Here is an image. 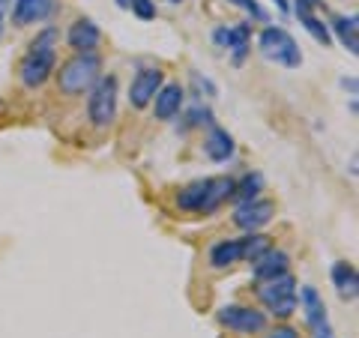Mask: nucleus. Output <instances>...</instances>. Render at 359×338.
<instances>
[{"mask_svg":"<svg viewBox=\"0 0 359 338\" xmlns=\"http://www.w3.org/2000/svg\"><path fill=\"white\" fill-rule=\"evenodd\" d=\"M233 186H237V180H231V177L198 180V183L186 186L177 195V207L186 210V212H212L228 198H233Z\"/></svg>","mask_w":359,"mask_h":338,"instance_id":"1","label":"nucleus"},{"mask_svg":"<svg viewBox=\"0 0 359 338\" xmlns=\"http://www.w3.org/2000/svg\"><path fill=\"white\" fill-rule=\"evenodd\" d=\"M54 45H57V30L54 27H45L39 36L30 42V51L25 54V60H21V84L25 87H39L51 78L54 66H57Z\"/></svg>","mask_w":359,"mask_h":338,"instance_id":"2","label":"nucleus"},{"mask_svg":"<svg viewBox=\"0 0 359 338\" xmlns=\"http://www.w3.org/2000/svg\"><path fill=\"white\" fill-rule=\"evenodd\" d=\"M99 72H102V60H99L96 51L75 54V58L69 63H63V69L57 72L60 93H66V96H81L84 90H90V87L99 81Z\"/></svg>","mask_w":359,"mask_h":338,"instance_id":"3","label":"nucleus"},{"mask_svg":"<svg viewBox=\"0 0 359 338\" xmlns=\"http://www.w3.org/2000/svg\"><path fill=\"white\" fill-rule=\"evenodd\" d=\"M257 299H261L276 318H290V314L297 311V278L290 273H282L276 278L261 281Z\"/></svg>","mask_w":359,"mask_h":338,"instance_id":"4","label":"nucleus"},{"mask_svg":"<svg viewBox=\"0 0 359 338\" xmlns=\"http://www.w3.org/2000/svg\"><path fill=\"white\" fill-rule=\"evenodd\" d=\"M257 48L266 60H273L278 66H287V69H297L302 63V51L294 42V36L285 27H264L261 39H257Z\"/></svg>","mask_w":359,"mask_h":338,"instance_id":"5","label":"nucleus"},{"mask_svg":"<svg viewBox=\"0 0 359 338\" xmlns=\"http://www.w3.org/2000/svg\"><path fill=\"white\" fill-rule=\"evenodd\" d=\"M87 114H90V123L96 129H105L114 123V114H117V78L114 75H105L99 78L90 90V102H87Z\"/></svg>","mask_w":359,"mask_h":338,"instance_id":"6","label":"nucleus"},{"mask_svg":"<svg viewBox=\"0 0 359 338\" xmlns=\"http://www.w3.org/2000/svg\"><path fill=\"white\" fill-rule=\"evenodd\" d=\"M219 323L228 326L233 332H243V335H252V332H261L266 326L264 311L257 309H245V306H222L219 309Z\"/></svg>","mask_w":359,"mask_h":338,"instance_id":"7","label":"nucleus"},{"mask_svg":"<svg viewBox=\"0 0 359 338\" xmlns=\"http://www.w3.org/2000/svg\"><path fill=\"white\" fill-rule=\"evenodd\" d=\"M273 212H276V204L273 201H243V204L233 210V224L243 231H257V228H264V224L273 219Z\"/></svg>","mask_w":359,"mask_h":338,"instance_id":"8","label":"nucleus"},{"mask_svg":"<svg viewBox=\"0 0 359 338\" xmlns=\"http://www.w3.org/2000/svg\"><path fill=\"white\" fill-rule=\"evenodd\" d=\"M165 81V72L162 69H141L138 75L132 78V87H129V102L135 108H147L153 102V96L159 93V87Z\"/></svg>","mask_w":359,"mask_h":338,"instance_id":"9","label":"nucleus"},{"mask_svg":"<svg viewBox=\"0 0 359 338\" xmlns=\"http://www.w3.org/2000/svg\"><path fill=\"white\" fill-rule=\"evenodd\" d=\"M249 33L252 27L249 25H237V27H216L212 30V42L219 45V48H228L233 51V63H243L245 54H249Z\"/></svg>","mask_w":359,"mask_h":338,"instance_id":"10","label":"nucleus"},{"mask_svg":"<svg viewBox=\"0 0 359 338\" xmlns=\"http://www.w3.org/2000/svg\"><path fill=\"white\" fill-rule=\"evenodd\" d=\"M66 42H69V48L75 54L81 51H96L99 42H102V30H99L90 18H78L75 25L69 27V33H66Z\"/></svg>","mask_w":359,"mask_h":338,"instance_id":"11","label":"nucleus"},{"mask_svg":"<svg viewBox=\"0 0 359 338\" xmlns=\"http://www.w3.org/2000/svg\"><path fill=\"white\" fill-rule=\"evenodd\" d=\"M54 0H15L13 6V25L15 27H27V25H39L51 15Z\"/></svg>","mask_w":359,"mask_h":338,"instance_id":"12","label":"nucleus"},{"mask_svg":"<svg viewBox=\"0 0 359 338\" xmlns=\"http://www.w3.org/2000/svg\"><path fill=\"white\" fill-rule=\"evenodd\" d=\"M255 278L257 281H266V278H276V276H282V273H287L290 269V257H287V252H282V249H266L261 257H255Z\"/></svg>","mask_w":359,"mask_h":338,"instance_id":"13","label":"nucleus"},{"mask_svg":"<svg viewBox=\"0 0 359 338\" xmlns=\"http://www.w3.org/2000/svg\"><path fill=\"white\" fill-rule=\"evenodd\" d=\"M183 87L180 84H162L159 93L153 96V111L159 120H171L180 114V108H183Z\"/></svg>","mask_w":359,"mask_h":338,"instance_id":"14","label":"nucleus"},{"mask_svg":"<svg viewBox=\"0 0 359 338\" xmlns=\"http://www.w3.org/2000/svg\"><path fill=\"white\" fill-rule=\"evenodd\" d=\"M204 153L210 156L212 162H228L231 156H233V138L224 129L210 126V135H207V141H204Z\"/></svg>","mask_w":359,"mask_h":338,"instance_id":"15","label":"nucleus"},{"mask_svg":"<svg viewBox=\"0 0 359 338\" xmlns=\"http://www.w3.org/2000/svg\"><path fill=\"white\" fill-rule=\"evenodd\" d=\"M243 261V243L240 240H222L210 249V264L212 269H228Z\"/></svg>","mask_w":359,"mask_h":338,"instance_id":"16","label":"nucleus"},{"mask_svg":"<svg viewBox=\"0 0 359 338\" xmlns=\"http://www.w3.org/2000/svg\"><path fill=\"white\" fill-rule=\"evenodd\" d=\"M332 285L339 288V294H341V297L353 299V297H356V290H359V278H356L353 264H347V261L332 264Z\"/></svg>","mask_w":359,"mask_h":338,"instance_id":"17","label":"nucleus"},{"mask_svg":"<svg viewBox=\"0 0 359 338\" xmlns=\"http://www.w3.org/2000/svg\"><path fill=\"white\" fill-rule=\"evenodd\" d=\"M302 309H306V320L314 326V330H320V326H327V306H323L320 294L314 288H302Z\"/></svg>","mask_w":359,"mask_h":338,"instance_id":"18","label":"nucleus"},{"mask_svg":"<svg viewBox=\"0 0 359 338\" xmlns=\"http://www.w3.org/2000/svg\"><path fill=\"white\" fill-rule=\"evenodd\" d=\"M330 27L335 30V36L341 39V45H344L347 51H351V54L359 51V39H356V15H351V18H347V15H335Z\"/></svg>","mask_w":359,"mask_h":338,"instance_id":"19","label":"nucleus"},{"mask_svg":"<svg viewBox=\"0 0 359 338\" xmlns=\"http://www.w3.org/2000/svg\"><path fill=\"white\" fill-rule=\"evenodd\" d=\"M243 257L245 261H255V257H261L266 249H273V243H269V236L266 234H255L249 231V236H243Z\"/></svg>","mask_w":359,"mask_h":338,"instance_id":"20","label":"nucleus"},{"mask_svg":"<svg viewBox=\"0 0 359 338\" xmlns=\"http://www.w3.org/2000/svg\"><path fill=\"white\" fill-rule=\"evenodd\" d=\"M261 189H264V177L261 174H245L240 183L233 186V198H240V204L243 201H255Z\"/></svg>","mask_w":359,"mask_h":338,"instance_id":"21","label":"nucleus"},{"mask_svg":"<svg viewBox=\"0 0 359 338\" xmlns=\"http://www.w3.org/2000/svg\"><path fill=\"white\" fill-rule=\"evenodd\" d=\"M204 123H207V126H212V114H210V108H192V111H189V114H186V123H183V132L186 129H195V126H204Z\"/></svg>","mask_w":359,"mask_h":338,"instance_id":"22","label":"nucleus"},{"mask_svg":"<svg viewBox=\"0 0 359 338\" xmlns=\"http://www.w3.org/2000/svg\"><path fill=\"white\" fill-rule=\"evenodd\" d=\"M233 6H240V9H245L252 18H257V21H269V15H266V9L257 4V0H231Z\"/></svg>","mask_w":359,"mask_h":338,"instance_id":"23","label":"nucleus"},{"mask_svg":"<svg viewBox=\"0 0 359 338\" xmlns=\"http://www.w3.org/2000/svg\"><path fill=\"white\" fill-rule=\"evenodd\" d=\"M132 13L141 21H153L156 18V4L153 0H132Z\"/></svg>","mask_w":359,"mask_h":338,"instance_id":"24","label":"nucleus"},{"mask_svg":"<svg viewBox=\"0 0 359 338\" xmlns=\"http://www.w3.org/2000/svg\"><path fill=\"white\" fill-rule=\"evenodd\" d=\"M266 338H299V332H297V330H290V326H278V330H273Z\"/></svg>","mask_w":359,"mask_h":338,"instance_id":"25","label":"nucleus"},{"mask_svg":"<svg viewBox=\"0 0 359 338\" xmlns=\"http://www.w3.org/2000/svg\"><path fill=\"white\" fill-rule=\"evenodd\" d=\"M276 6L282 9V13H290V4H287V0H276Z\"/></svg>","mask_w":359,"mask_h":338,"instance_id":"26","label":"nucleus"},{"mask_svg":"<svg viewBox=\"0 0 359 338\" xmlns=\"http://www.w3.org/2000/svg\"><path fill=\"white\" fill-rule=\"evenodd\" d=\"M117 6L120 9H132V0H117Z\"/></svg>","mask_w":359,"mask_h":338,"instance_id":"27","label":"nucleus"},{"mask_svg":"<svg viewBox=\"0 0 359 338\" xmlns=\"http://www.w3.org/2000/svg\"><path fill=\"white\" fill-rule=\"evenodd\" d=\"M4 27H6V21H4V13H0V36H4Z\"/></svg>","mask_w":359,"mask_h":338,"instance_id":"28","label":"nucleus"},{"mask_svg":"<svg viewBox=\"0 0 359 338\" xmlns=\"http://www.w3.org/2000/svg\"><path fill=\"white\" fill-rule=\"evenodd\" d=\"M309 4H314V6H320V0H309Z\"/></svg>","mask_w":359,"mask_h":338,"instance_id":"29","label":"nucleus"},{"mask_svg":"<svg viewBox=\"0 0 359 338\" xmlns=\"http://www.w3.org/2000/svg\"><path fill=\"white\" fill-rule=\"evenodd\" d=\"M171 4H180V0H171Z\"/></svg>","mask_w":359,"mask_h":338,"instance_id":"30","label":"nucleus"}]
</instances>
